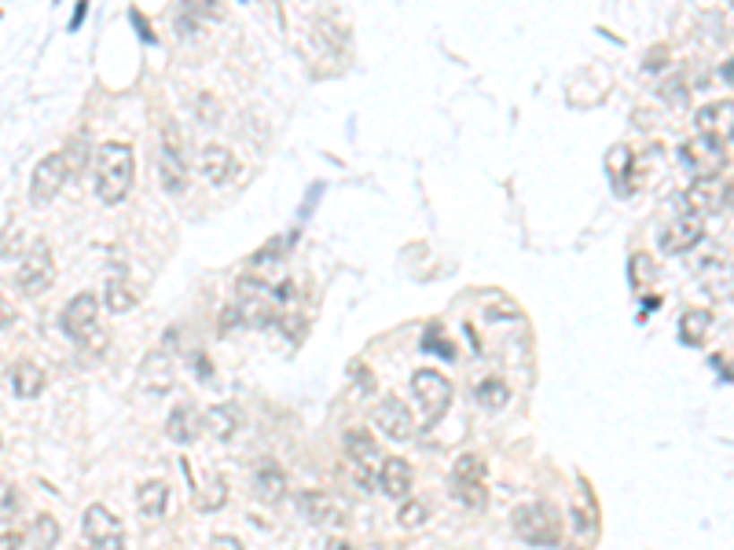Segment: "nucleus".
Instances as JSON below:
<instances>
[{"mask_svg": "<svg viewBox=\"0 0 734 550\" xmlns=\"http://www.w3.org/2000/svg\"><path fill=\"white\" fill-rule=\"evenodd\" d=\"M136 180V154L122 140H107L96 150V194L107 206H118Z\"/></svg>", "mask_w": 734, "mask_h": 550, "instance_id": "obj_1", "label": "nucleus"}, {"mask_svg": "<svg viewBox=\"0 0 734 550\" xmlns=\"http://www.w3.org/2000/svg\"><path fill=\"white\" fill-rule=\"evenodd\" d=\"M511 529L529 546H558L562 543V518H558V510L551 503H544V499L514 506Z\"/></svg>", "mask_w": 734, "mask_h": 550, "instance_id": "obj_2", "label": "nucleus"}, {"mask_svg": "<svg viewBox=\"0 0 734 550\" xmlns=\"http://www.w3.org/2000/svg\"><path fill=\"white\" fill-rule=\"evenodd\" d=\"M679 162L690 169V176L698 184H709L727 169V140L698 133L694 140H687L679 147Z\"/></svg>", "mask_w": 734, "mask_h": 550, "instance_id": "obj_3", "label": "nucleus"}, {"mask_svg": "<svg viewBox=\"0 0 734 550\" xmlns=\"http://www.w3.org/2000/svg\"><path fill=\"white\" fill-rule=\"evenodd\" d=\"M159 184L169 191V194H180L187 187V154H184V136H180V125L173 122H162V140H159Z\"/></svg>", "mask_w": 734, "mask_h": 550, "instance_id": "obj_4", "label": "nucleus"}, {"mask_svg": "<svg viewBox=\"0 0 734 550\" xmlns=\"http://www.w3.org/2000/svg\"><path fill=\"white\" fill-rule=\"evenodd\" d=\"M411 392H415V400H419V408H422V415H427L430 425L441 422V415L452 404V382L434 367H419L411 374Z\"/></svg>", "mask_w": 734, "mask_h": 550, "instance_id": "obj_5", "label": "nucleus"}, {"mask_svg": "<svg viewBox=\"0 0 734 550\" xmlns=\"http://www.w3.org/2000/svg\"><path fill=\"white\" fill-rule=\"evenodd\" d=\"M52 279H56L52 246H48V243H33V246L22 254L19 268H15V287H19L22 294H41V290L52 287Z\"/></svg>", "mask_w": 734, "mask_h": 550, "instance_id": "obj_6", "label": "nucleus"}, {"mask_svg": "<svg viewBox=\"0 0 734 550\" xmlns=\"http://www.w3.org/2000/svg\"><path fill=\"white\" fill-rule=\"evenodd\" d=\"M82 529H85V539L92 550H125V525L103 503H92L85 510Z\"/></svg>", "mask_w": 734, "mask_h": 550, "instance_id": "obj_7", "label": "nucleus"}, {"mask_svg": "<svg viewBox=\"0 0 734 550\" xmlns=\"http://www.w3.org/2000/svg\"><path fill=\"white\" fill-rule=\"evenodd\" d=\"M294 506H298V514L316 529H327V532L345 529V506L327 492H298Z\"/></svg>", "mask_w": 734, "mask_h": 550, "instance_id": "obj_8", "label": "nucleus"}, {"mask_svg": "<svg viewBox=\"0 0 734 550\" xmlns=\"http://www.w3.org/2000/svg\"><path fill=\"white\" fill-rule=\"evenodd\" d=\"M96 316H99V297L85 290V294H77V297H70V301L63 305L59 327H63L66 338L85 341L89 334H96Z\"/></svg>", "mask_w": 734, "mask_h": 550, "instance_id": "obj_9", "label": "nucleus"}, {"mask_svg": "<svg viewBox=\"0 0 734 550\" xmlns=\"http://www.w3.org/2000/svg\"><path fill=\"white\" fill-rule=\"evenodd\" d=\"M66 180H70V169H66L63 150H56V154H48V159H41V162H37V169H33V176H30V199H33V206L52 202L56 194L63 191Z\"/></svg>", "mask_w": 734, "mask_h": 550, "instance_id": "obj_10", "label": "nucleus"}, {"mask_svg": "<svg viewBox=\"0 0 734 550\" xmlns=\"http://www.w3.org/2000/svg\"><path fill=\"white\" fill-rule=\"evenodd\" d=\"M702 239H705V217H698V213H679L658 235L661 254H690Z\"/></svg>", "mask_w": 734, "mask_h": 550, "instance_id": "obj_11", "label": "nucleus"}, {"mask_svg": "<svg viewBox=\"0 0 734 550\" xmlns=\"http://www.w3.org/2000/svg\"><path fill=\"white\" fill-rule=\"evenodd\" d=\"M375 425L382 429L390 441H408L415 434V415L401 397H382L375 408Z\"/></svg>", "mask_w": 734, "mask_h": 550, "instance_id": "obj_12", "label": "nucleus"}, {"mask_svg": "<svg viewBox=\"0 0 734 550\" xmlns=\"http://www.w3.org/2000/svg\"><path fill=\"white\" fill-rule=\"evenodd\" d=\"M254 492L264 506H280L287 499V469L276 459H261L254 466Z\"/></svg>", "mask_w": 734, "mask_h": 550, "instance_id": "obj_13", "label": "nucleus"}, {"mask_svg": "<svg viewBox=\"0 0 734 550\" xmlns=\"http://www.w3.org/2000/svg\"><path fill=\"white\" fill-rule=\"evenodd\" d=\"M199 169H203V176L210 180V184H231L239 176V159H236V150L231 147H224V143H210V147H203V154H199Z\"/></svg>", "mask_w": 734, "mask_h": 550, "instance_id": "obj_14", "label": "nucleus"}, {"mask_svg": "<svg viewBox=\"0 0 734 550\" xmlns=\"http://www.w3.org/2000/svg\"><path fill=\"white\" fill-rule=\"evenodd\" d=\"M411 485H415V469H411L408 459L390 455V459L378 466V488L390 495L393 503H404V499L411 495Z\"/></svg>", "mask_w": 734, "mask_h": 550, "instance_id": "obj_15", "label": "nucleus"}, {"mask_svg": "<svg viewBox=\"0 0 734 550\" xmlns=\"http://www.w3.org/2000/svg\"><path fill=\"white\" fill-rule=\"evenodd\" d=\"M694 125H698V133H705V136L734 140V99H712V103L698 107Z\"/></svg>", "mask_w": 734, "mask_h": 550, "instance_id": "obj_16", "label": "nucleus"}, {"mask_svg": "<svg viewBox=\"0 0 734 550\" xmlns=\"http://www.w3.org/2000/svg\"><path fill=\"white\" fill-rule=\"evenodd\" d=\"M140 385L147 392H169L173 389V352L169 345H159L147 352V360L140 367Z\"/></svg>", "mask_w": 734, "mask_h": 550, "instance_id": "obj_17", "label": "nucleus"}, {"mask_svg": "<svg viewBox=\"0 0 734 550\" xmlns=\"http://www.w3.org/2000/svg\"><path fill=\"white\" fill-rule=\"evenodd\" d=\"M166 437H169L173 444H180V448L195 444V441L203 437V415L195 411V404H177V408L169 411V418H166Z\"/></svg>", "mask_w": 734, "mask_h": 550, "instance_id": "obj_18", "label": "nucleus"}, {"mask_svg": "<svg viewBox=\"0 0 734 550\" xmlns=\"http://www.w3.org/2000/svg\"><path fill=\"white\" fill-rule=\"evenodd\" d=\"M239 408L236 404H213V408H206L203 411V434L206 437H213V441H231L239 434Z\"/></svg>", "mask_w": 734, "mask_h": 550, "instance_id": "obj_19", "label": "nucleus"}, {"mask_svg": "<svg viewBox=\"0 0 734 550\" xmlns=\"http://www.w3.org/2000/svg\"><path fill=\"white\" fill-rule=\"evenodd\" d=\"M45 385H48V378H45V371L37 367L33 360H19L12 367V374H8V389H12V397H19V400L41 397Z\"/></svg>", "mask_w": 734, "mask_h": 550, "instance_id": "obj_20", "label": "nucleus"}, {"mask_svg": "<svg viewBox=\"0 0 734 550\" xmlns=\"http://www.w3.org/2000/svg\"><path fill=\"white\" fill-rule=\"evenodd\" d=\"M136 506H140V514L147 521H159L166 510H169V485L162 477H151V481H140L136 488Z\"/></svg>", "mask_w": 734, "mask_h": 550, "instance_id": "obj_21", "label": "nucleus"}, {"mask_svg": "<svg viewBox=\"0 0 734 550\" xmlns=\"http://www.w3.org/2000/svg\"><path fill=\"white\" fill-rule=\"evenodd\" d=\"M709 331H712V312L709 308H687L679 316V341L683 345H694V348L705 345Z\"/></svg>", "mask_w": 734, "mask_h": 550, "instance_id": "obj_22", "label": "nucleus"}, {"mask_svg": "<svg viewBox=\"0 0 734 550\" xmlns=\"http://www.w3.org/2000/svg\"><path fill=\"white\" fill-rule=\"evenodd\" d=\"M341 448H345V455H350V462H371L378 455V444L367 434V425H350V429H345Z\"/></svg>", "mask_w": 734, "mask_h": 550, "instance_id": "obj_23", "label": "nucleus"}, {"mask_svg": "<svg viewBox=\"0 0 734 550\" xmlns=\"http://www.w3.org/2000/svg\"><path fill=\"white\" fill-rule=\"evenodd\" d=\"M683 202H687V213H698V217L720 210V184H716V180H709V184H698V180H694L690 191L683 194Z\"/></svg>", "mask_w": 734, "mask_h": 550, "instance_id": "obj_24", "label": "nucleus"}, {"mask_svg": "<svg viewBox=\"0 0 734 550\" xmlns=\"http://www.w3.org/2000/svg\"><path fill=\"white\" fill-rule=\"evenodd\" d=\"M474 400L485 408V411H504L511 404V385L504 378H481L474 385Z\"/></svg>", "mask_w": 734, "mask_h": 550, "instance_id": "obj_25", "label": "nucleus"}, {"mask_svg": "<svg viewBox=\"0 0 734 550\" xmlns=\"http://www.w3.org/2000/svg\"><path fill=\"white\" fill-rule=\"evenodd\" d=\"M195 488V510H203V514H213V510H220L228 503V477L213 474L206 485H191Z\"/></svg>", "mask_w": 734, "mask_h": 550, "instance_id": "obj_26", "label": "nucleus"}, {"mask_svg": "<svg viewBox=\"0 0 734 550\" xmlns=\"http://www.w3.org/2000/svg\"><path fill=\"white\" fill-rule=\"evenodd\" d=\"M485 474H488V466L478 451H462L452 466V481H459V485H485Z\"/></svg>", "mask_w": 734, "mask_h": 550, "instance_id": "obj_27", "label": "nucleus"}, {"mask_svg": "<svg viewBox=\"0 0 734 550\" xmlns=\"http://www.w3.org/2000/svg\"><path fill=\"white\" fill-rule=\"evenodd\" d=\"M26 536H30V543H33V550H56L63 532H59V521H56L52 514H37Z\"/></svg>", "mask_w": 734, "mask_h": 550, "instance_id": "obj_28", "label": "nucleus"}, {"mask_svg": "<svg viewBox=\"0 0 734 550\" xmlns=\"http://www.w3.org/2000/svg\"><path fill=\"white\" fill-rule=\"evenodd\" d=\"M283 254H287V243L280 239V235H276V239L272 243H264L257 254H254V261H250V271L257 275V279H264V275L268 271H272V268H280V261H283Z\"/></svg>", "mask_w": 734, "mask_h": 550, "instance_id": "obj_29", "label": "nucleus"}, {"mask_svg": "<svg viewBox=\"0 0 734 550\" xmlns=\"http://www.w3.org/2000/svg\"><path fill=\"white\" fill-rule=\"evenodd\" d=\"M136 301H140V297H136V290H133L125 279H110L107 290H103V305H107L110 312H129Z\"/></svg>", "mask_w": 734, "mask_h": 550, "instance_id": "obj_30", "label": "nucleus"}, {"mask_svg": "<svg viewBox=\"0 0 734 550\" xmlns=\"http://www.w3.org/2000/svg\"><path fill=\"white\" fill-rule=\"evenodd\" d=\"M397 521H401V529H422L430 521V503L427 499H404L401 503V510H397Z\"/></svg>", "mask_w": 734, "mask_h": 550, "instance_id": "obj_31", "label": "nucleus"}, {"mask_svg": "<svg viewBox=\"0 0 734 550\" xmlns=\"http://www.w3.org/2000/svg\"><path fill=\"white\" fill-rule=\"evenodd\" d=\"M452 495L462 503V506H471V510H485L488 506V488L485 485H459V481H448Z\"/></svg>", "mask_w": 734, "mask_h": 550, "instance_id": "obj_32", "label": "nucleus"}, {"mask_svg": "<svg viewBox=\"0 0 734 550\" xmlns=\"http://www.w3.org/2000/svg\"><path fill=\"white\" fill-rule=\"evenodd\" d=\"M63 159H66V169H70V176H77L85 169V162H89V143L77 136V140H70L66 147H63Z\"/></svg>", "mask_w": 734, "mask_h": 550, "instance_id": "obj_33", "label": "nucleus"}, {"mask_svg": "<svg viewBox=\"0 0 734 550\" xmlns=\"http://www.w3.org/2000/svg\"><path fill=\"white\" fill-rule=\"evenodd\" d=\"M19 510H22V492L12 481H0V521L15 518Z\"/></svg>", "mask_w": 734, "mask_h": 550, "instance_id": "obj_34", "label": "nucleus"}, {"mask_svg": "<svg viewBox=\"0 0 734 550\" xmlns=\"http://www.w3.org/2000/svg\"><path fill=\"white\" fill-rule=\"evenodd\" d=\"M653 275H658V268H653V257H650V254H635V257H632V283H635V287H646V283H653Z\"/></svg>", "mask_w": 734, "mask_h": 550, "instance_id": "obj_35", "label": "nucleus"}, {"mask_svg": "<svg viewBox=\"0 0 734 550\" xmlns=\"http://www.w3.org/2000/svg\"><path fill=\"white\" fill-rule=\"evenodd\" d=\"M243 327V312H239V305L231 301V305H224L220 312H217V334H231V331H239Z\"/></svg>", "mask_w": 734, "mask_h": 550, "instance_id": "obj_36", "label": "nucleus"}, {"mask_svg": "<svg viewBox=\"0 0 734 550\" xmlns=\"http://www.w3.org/2000/svg\"><path fill=\"white\" fill-rule=\"evenodd\" d=\"M353 481L360 492H375L378 488V469L371 462H353Z\"/></svg>", "mask_w": 734, "mask_h": 550, "instance_id": "obj_37", "label": "nucleus"}, {"mask_svg": "<svg viewBox=\"0 0 734 550\" xmlns=\"http://www.w3.org/2000/svg\"><path fill=\"white\" fill-rule=\"evenodd\" d=\"M26 543V532L12 521H0V550H22Z\"/></svg>", "mask_w": 734, "mask_h": 550, "instance_id": "obj_38", "label": "nucleus"}, {"mask_svg": "<svg viewBox=\"0 0 734 550\" xmlns=\"http://www.w3.org/2000/svg\"><path fill=\"white\" fill-rule=\"evenodd\" d=\"M573 525H576V532H581L584 539H592V536H595V514H592V506H576V510H573Z\"/></svg>", "mask_w": 734, "mask_h": 550, "instance_id": "obj_39", "label": "nucleus"}, {"mask_svg": "<svg viewBox=\"0 0 734 550\" xmlns=\"http://www.w3.org/2000/svg\"><path fill=\"white\" fill-rule=\"evenodd\" d=\"M661 96H665L669 103H676V107H679V103H687V92H683V77H672V82H665V85H661Z\"/></svg>", "mask_w": 734, "mask_h": 550, "instance_id": "obj_40", "label": "nucleus"}, {"mask_svg": "<svg viewBox=\"0 0 734 550\" xmlns=\"http://www.w3.org/2000/svg\"><path fill=\"white\" fill-rule=\"evenodd\" d=\"M12 323H15V308H12V301L4 294H0V331L12 327Z\"/></svg>", "mask_w": 734, "mask_h": 550, "instance_id": "obj_41", "label": "nucleus"}, {"mask_svg": "<svg viewBox=\"0 0 734 550\" xmlns=\"http://www.w3.org/2000/svg\"><path fill=\"white\" fill-rule=\"evenodd\" d=\"M210 550H243V543H239L236 536H213Z\"/></svg>", "mask_w": 734, "mask_h": 550, "instance_id": "obj_42", "label": "nucleus"}, {"mask_svg": "<svg viewBox=\"0 0 734 550\" xmlns=\"http://www.w3.org/2000/svg\"><path fill=\"white\" fill-rule=\"evenodd\" d=\"M720 206H723V210H734V176L720 184Z\"/></svg>", "mask_w": 734, "mask_h": 550, "instance_id": "obj_43", "label": "nucleus"}, {"mask_svg": "<svg viewBox=\"0 0 734 550\" xmlns=\"http://www.w3.org/2000/svg\"><path fill=\"white\" fill-rule=\"evenodd\" d=\"M665 59H669V52H665V48H653V52L646 56V70H661V66H669Z\"/></svg>", "mask_w": 734, "mask_h": 550, "instance_id": "obj_44", "label": "nucleus"}, {"mask_svg": "<svg viewBox=\"0 0 734 550\" xmlns=\"http://www.w3.org/2000/svg\"><path fill=\"white\" fill-rule=\"evenodd\" d=\"M327 550H357V546L345 539V536H331V539H327Z\"/></svg>", "mask_w": 734, "mask_h": 550, "instance_id": "obj_45", "label": "nucleus"}, {"mask_svg": "<svg viewBox=\"0 0 734 550\" xmlns=\"http://www.w3.org/2000/svg\"><path fill=\"white\" fill-rule=\"evenodd\" d=\"M85 12H89L85 4H82V8H77V12H73V19H70V30H73V26H82V19H85Z\"/></svg>", "mask_w": 734, "mask_h": 550, "instance_id": "obj_46", "label": "nucleus"}, {"mask_svg": "<svg viewBox=\"0 0 734 550\" xmlns=\"http://www.w3.org/2000/svg\"><path fill=\"white\" fill-rule=\"evenodd\" d=\"M73 550H92V546H73Z\"/></svg>", "mask_w": 734, "mask_h": 550, "instance_id": "obj_47", "label": "nucleus"}]
</instances>
